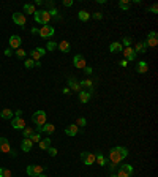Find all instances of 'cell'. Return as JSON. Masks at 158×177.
<instances>
[{"mask_svg": "<svg viewBox=\"0 0 158 177\" xmlns=\"http://www.w3.org/2000/svg\"><path fill=\"white\" fill-rule=\"evenodd\" d=\"M128 157V149L127 147H112L109 150V157H108V161L109 163H114V164H118L120 161H124V158Z\"/></svg>", "mask_w": 158, "mask_h": 177, "instance_id": "6da1fadb", "label": "cell"}, {"mask_svg": "<svg viewBox=\"0 0 158 177\" xmlns=\"http://www.w3.org/2000/svg\"><path fill=\"white\" fill-rule=\"evenodd\" d=\"M35 21L38 24H41V25H48L49 21H51V14L48 10H38L35 11Z\"/></svg>", "mask_w": 158, "mask_h": 177, "instance_id": "7a4b0ae2", "label": "cell"}, {"mask_svg": "<svg viewBox=\"0 0 158 177\" xmlns=\"http://www.w3.org/2000/svg\"><path fill=\"white\" fill-rule=\"evenodd\" d=\"M46 119H48V114L45 111H36L33 115H32V122L36 125V126H43L46 123Z\"/></svg>", "mask_w": 158, "mask_h": 177, "instance_id": "3957f363", "label": "cell"}, {"mask_svg": "<svg viewBox=\"0 0 158 177\" xmlns=\"http://www.w3.org/2000/svg\"><path fill=\"white\" fill-rule=\"evenodd\" d=\"M45 171V168L41 164H29L27 166V175L30 177H38V175H41Z\"/></svg>", "mask_w": 158, "mask_h": 177, "instance_id": "277c9868", "label": "cell"}, {"mask_svg": "<svg viewBox=\"0 0 158 177\" xmlns=\"http://www.w3.org/2000/svg\"><path fill=\"white\" fill-rule=\"evenodd\" d=\"M144 43L147 44V48H155L158 44V33L156 32H149L147 33V40Z\"/></svg>", "mask_w": 158, "mask_h": 177, "instance_id": "5b68a950", "label": "cell"}, {"mask_svg": "<svg viewBox=\"0 0 158 177\" xmlns=\"http://www.w3.org/2000/svg\"><path fill=\"white\" fill-rule=\"evenodd\" d=\"M131 174H133V166L131 164H122L118 168L117 177H131Z\"/></svg>", "mask_w": 158, "mask_h": 177, "instance_id": "8992f818", "label": "cell"}, {"mask_svg": "<svg viewBox=\"0 0 158 177\" xmlns=\"http://www.w3.org/2000/svg\"><path fill=\"white\" fill-rule=\"evenodd\" d=\"M73 63H74V67H76L77 70H84V68L87 67V63H86V57H84L82 54H76L74 59H73Z\"/></svg>", "mask_w": 158, "mask_h": 177, "instance_id": "52a82bcc", "label": "cell"}, {"mask_svg": "<svg viewBox=\"0 0 158 177\" xmlns=\"http://www.w3.org/2000/svg\"><path fill=\"white\" fill-rule=\"evenodd\" d=\"M41 38H45V40H48V38H51L52 35H54V27L52 25H43L41 29H40V33H38Z\"/></svg>", "mask_w": 158, "mask_h": 177, "instance_id": "ba28073f", "label": "cell"}, {"mask_svg": "<svg viewBox=\"0 0 158 177\" xmlns=\"http://www.w3.org/2000/svg\"><path fill=\"white\" fill-rule=\"evenodd\" d=\"M81 160H82V163L86 166H90V164L95 163V153H92V152H82L81 153Z\"/></svg>", "mask_w": 158, "mask_h": 177, "instance_id": "9c48e42d", "label": "cell"}, {"mask_svg": "<svg viewBox=\"0 0 158 177\" xmlns=\"http://www.w3.org/2000/svg\"><path fill=\"white\" fill-rule=\"evenodd\" d=\"M46 52H48V51H46L45 48H35V49L30 52V56H32V60H33V62H38V60L41 59V57H43Z\"/></svg>", "mask_w": 158, "mask_h": 177, "instance_id": "30bf717a", "label": "cell"}, {"mask_svg": "<svg viewBox=\"0 0 158 177\" xmlns=\"http://www.w3.org/2000/svg\"><path fill=\"white\" fill-rule=\"evenodd\" d=\"M13 21H14L16 25H19V27H22V29H24V25H25V22H27L25 14H22V13H13Z\"/></svg>", "mask_w": 158, "mask_h": 177, "instance_id": "8fae6325", "label": "cell"}, {"mask_svg": "<svg viewBox=\"0 0 158 177\" xmlns=\"http://www.w3.org/2000/svg\"><path fill=\"white\" fill-rule=\"evenodd\" d=\"M122 52H124V57H125L127 62H134L136 60V52H134V49L131 46L130 48H125Z\"/></svg>", "mask_w": 158, "mask_h": 177, "instance_id": "7c38bea8", "label": "cell"}, {"mask_svg": "<svg viewBox=\"0 0 158 177\" xmlns=\"http://www.w3.org/2000/svg\"><path fill=\"white\" fill-rule=\"evenodd\" d=\"M11 126L14 130H24L25 128V120L22 117H13L11 119Z\"/></svg>", "mask_w": 158, "mask_h": 177, "instance_id": "4fadbf2b", "label": "cell"}, {"mask_svg": "<svg viewBox=\"0 0 158 177\" xmlns=\"http://www.w3.org/2000/svg\"><path fill=\"white\" fill-rule=\"evenodd\" d=\"M41 131H45L46 135H52V133L55 131V126L52 125V123H45L43 126H36V133H41Z\"/></svg>", "mask_w": 158, "mask_h": 177, "instance_id": "5bb4252c", "label": "cell"}, {"mask_svg": "<svg viewBox=\"0 0 158 177\" xmlns=\"http://www.w3.org/2000/svg\"><path fill=\"white\" fill-rule=\"evenodd\" d=\"M21 43H22V38L19 35L10 36V49H19L21 48Z\"/></svg>", "mask_w": 158, "mask_h": 177, "instance_id": "9a60e30c", "label": "cell"}, {"mask_svg": "<svg viewBox=\"0 0 158 177\" xmlns=\"http://www.w3.org/2000/svg\"><path fill=\"white\" fill-rule=\"evenodd\" d=\"M68 88H73V92H81V85H79V81L73 76L68 78Z\"/></svg>", "mask_w": 158, "mask_h": 177, "instance_id": "2e32d148", "label": "cell"}, {"mask_svg": "<svg viewBox=\"0 0 158 177\" xmlns=\"http://www.w3.org/2000/svg\"><path fill=\"white\" fill-rule=\"evenodd\" d=\"M0 150L3 153H11V147H10V142L7 138H0Z\"/></svg>", "mask_w": 158, "mask_h": 177, "instance_id": "e0dca14e", "label": "cell"}, {"mask_svg": "<svg viewBox=\"0 0 158 177\" xmlns=\"http://www.w3.org/2000/svg\"><path fill=\"white\" fill-rule=\"evenodd\" d=\"M133 49H134V52H136V54H138V52H139V54H145V52L149 51L147 44H145L144 41H139V43H136V46H134Z\"/></svg>", "mask_w": 158, "mask_h": 177, "instance_id": "ac0fdd59", "label": "cell"}, {"mask_svg": "<svg viewBox=\"0 0 158 177\" xmlns=\"http://www.w3.org/2000/svg\"><path fill=\"white\" fill-rule=\"evenodd\" d=\"M65 133L68 136H76L77 133H79V126L76 125V123H71V125H68L66 128H65Z\"/></svg>", "mask_w": 158, "mask_h": 177, "instance_id": "d6986e66", "label": "cell"}, {"mask_svg": "<svg viewBox=\"0 0 158 177\" xmlns=\"http://www.w3.org/2000/svg\"><path fill=\"white\" fill-rule=\"evenodd\" d=\"M33 147V142L29 139V138H22V142H21V149L22 152H30Z\"/></svg>", "mask_w": 158, "mask_h": 177, "instance_id": "ffe728a7", "label": "cell"}, {"mask_svg": "<svg viewBox=\"0 0 158 177\" xmlns=\"http://www.w3.org/2000/svg\"><path fill=\"white\" fill-rule=\"evenodd\" d=\"M109 51H111L112 54H117V52H122V51H124V46H122V43H117V41L111 43V44H109Z\"/></svg>", "mask_w": 158, "mask_h": 177, "instance_id": "44dd1931", "label": "cell"}, {"mask_svg": "<svg viewBox=\"0 0 158 177\" xmlns=\"http://www.w3.org/2000/svg\"><path fill=\"white\" fill-rule=\"evenodd\" d=\"M57 49H60L63 54H68L71 51V44L68 41H60V43H57Z\"/></svg>", "mask_w": 158, "mask_h": 177, "instance_id": "7402d4cb", "label": "cell"}, {"mask_svg": "<svg viewBox=\"0 0 158 177\" xmlns=\"http://www.w3.org/2000/svg\"><path fill=\"white\" fill-rule=\"evenodd\" d=\"M90 94L87 92V90H81V92H79V101H81L82 105H86V103H89L90 101Z\"/></svg>", "mask_w": 158, "mask_h": 177, "instance_id": "603a6c76", "label": "cell"}, {"mask_svg": "<svg viewBox=\"0 0 158 177\" xmlns=\"http://www.w3.org/2000/svg\"><path fill=\"white\" fill-rule=\"evenodd\" d=\"M136 71H138V73H141V74L147 73V71H149V63H147L145 60H141V62L138 63V68H136Z\"/></svg>", "mask_w": 158, "mask_h": 177, "instance_id": "cb8c5ba5", "label": "cell"}, {"mask_svg": "<svg viewBox=\"0 0 158 177\" xmlns=\"http://www.w3.org/2000/svg\"><path fill=\"white\" fill-rule=\"evenodd\" d=\"M51 142H52V139H49V138H45V139H41L38 144H40V149L41 150H48L49 147H51Z\"/></svg>", "mask_w": 158, "mask_h": 177, "instance_id": "d4e9b609", "label": "cell"}, {"mask_svg": "<svg viewBox=\"0 0 158 177\" xmlns=\"http://www.w3.org/2000/svg\"><path fill=\"white\" fill-rule=\"evenodd\" d=\"M13 111L11 109H8V108H5V109H2V112H0V117L2 119H5V120H8V119H13Z\"/></svg>", "mask_w": 158, "mask_h": 177, "instance_id": "484cf974", "label": "cell"}, {"mask_svg": "<svg viewBox=\"0 0 158 177\" xmlns=\"http://www.w3.org/2000/svg\"><path fill=\"white\" fill-rule=\"evenodd\" d=\"M95 161H98V164L100 166H106L109 161H108V158L104 157V155H101V153H97L95 155Z\"/></svg>", "mask_w": 158, "mask_h": 177, "instance_id": "4316f807", "label": "cell"}, {"mask_svg": "<svg viewBox=\"0 0 158 177\" xmlns=\"http://www.w3.org/2000/svg\"><path fill=\"white\" fill-rule=\"evenodd\" d=\"M77 18H79V21H82V22H87L89 19H90V14L86 11V10H81L77 13Z\"/></svg>", "mask_w": 158, "mask_h": 177, "instance_id": "83f0119b", "label": "cell"}, {"mask_svg": "<svg viewBox=\"0 0 158 177\" xmlns=\"http://www.w3.org/2000/svg\"><path fill=\"white\" fill-rule=\"evenodd\" d=\"M35 5H30V3H25L24 5V13L25 14H35Z\"/></svg>", "mask_w": 158, "mask_h": 177, "instance_id": "f1b7e54d", "label": "cell"}, {"mask_svg": "<svg viewBox=\"0 0 158 177\" xmlns=\"http://www.w3.org/2000/svg\"><path fill=\"white\" fill-rule=\"evenodd\" d=\"M118 8L124 10V11H127L130 8V0H120V2H118Z\"/></svg>", "mask_w": 158, "mask_h": 177, "instance_id": "f546056e", "label": "cell"}, {"mask_svg": "<svg viewBox=\"0 0 158 177\" xmlns=\"http://www.w3.org/2000/svg\"><path fill=\"white\" fill-rule=\"evenodd\" d=\"M29 139H30L33 144H35V142H40V141H41V135H40V133H35V131H33V133H32V136H30Z\"/></svg>", "mask_w": 158, "mask_h": 177, "instance_id": "4dcf8cb0", "label": "cell"}, {"mask_svg": "<svg viewBox=\"0 0 158 177\" xmlns=\"http://www.w3.org/2000/svg\"><path fill=\"white\" fill-rule=\"evenodd\" d=\"M33 131H35L33 128H30V126H25V128L22 130V136H24V138H30Z\"/></svg>", "mask_w": 158, "mask_h": 177, "instance_id": "1f68e13d", "label": "cell"}, {"mask_svg": "<svg viewBox=\"0 0 158 177\" xmlns=\"http://www.w3.org/2000/svg\"><path fill=\"white\" fill-rule=\"evenodd\" d=\"M0 177H13V174L7 168H0Z\"/></svg>", "mask_w": 158, "mask_h": 177, "instance_id": "d6a6232c", "label": "cell"}, {"mask_svg": "<svg viewBox=\"0 0 158 177\" xmlns=\"http://www.w3.org/2000/svg\"><path fill=\"white\" fill-rule=\"evenodd\" d=\"M49 14H51V19L54 18V19H57V21H60L62 18H60V14H59V10L57 8H52V10H49Z\"/></svg>", "mask_w": 158, "mask_h": 177, "instance_id": "836d02e7", "label": "cell"}, {"mask_svg": "<svg viewBox=\"0 0 158 177\" xmlns=\"http://www.w3.org/2000/svg\"><path fill=\"white\" fill-rule=\"evenodd\" d=\"M46 51H54V49H57V43H54V41H48V44H46V48H45Z\"/></svg>", "mask_w": 158, "mask_h": 177, "instance_id": "e575fe53", "label": "cell"}, {"mask_svg": "<svg viewBox=\"0 0 158 177\" xmlns=\"http://www.w3.org/2000/svg\"><path fill=\"white\" fill-rule=\"evenodd\" d=\"M76 125H77L79 128H81V126H86V125H87L86 117H79V119H77V122H76Z\"/></svg>", "mask_w": 158, "mask_h": 177, "instance_id": "d590c367", "label": "cell"}, {"mask_svg": "<svg viewBox=\"0 0 158 177\" xmlns=\"http://www.w3.org/2000/svg\"><path fill=\"white\" fill-rule=\"evenodd\" d=\"M16 57H18V59H24V57H25V51H24L22 48L16 49Z\"/></svg>", "mask_w": 158, "mask_h": 177, "instance_id": "8d00e7d4", "label": "cell"}, {"mask_svg": "<svg viewBox=\"0 0 158 177\" xmlns=\"http://www.w3.org/2000/svg\"><path fill=\"white\" fill-rule=\"evenodd\" d=\"M131 43H133V41H131V36H125V38H124V46H125V48H130Z\"/></svg>", "mask_w": 158, "mask_h": 177, "instance_id": "74e56055", "label": "cell"}, {"mask_svg": "<svg viewBox=\"0 0 158 177\" xmlns=\"http://www.w3.org/2000/svg\"><path fill=\"white\" fill-rule=\"evenodd\" d=\"M24 65H25V68H33V67H35V62H33L32 59H27V60L24 62Z\"/></svg>", "mask_w": 158, "mask_h": 177, "instance_id": "f35d334b", "label": "cell"}, {"mask_svg": "<svg viewBox=\"0 0 158 177\" xmlns=\"http://www.w3.org/2000/svg\"><path fill=\"white\" fill-rule=\"evenodd\" d=\"M147 13H158V5H156V3H153L150 8H147Z\"/></svg>", "mask_w": 158, "mask_h": 177, "instance_id": "ab89813d", "label": "cell"}, {"mask_svg": "<svg viewBox=\"0 0 158 177\" xmlns=\"http://www.w3.org/2000/svg\"><path fill=\"white\" fill-rule=\"evenodd\" d=\"M57 152H59V150H57L55 147H52V146H51V147L48 149V153H49L51 157H55V155H57Z\"/></svg>", "mask_w": 158, "mask_h": 177, "instance_id": "60d3db41", "label": "cell"}, {"mask_svg": "<svg viewBox=\"0 0 158 177\" xmlns=\"http://www.w3.org/2000/svg\"><path fill=\"white\" fill-rule=\"evenodd\" d=\"M93 19H97V21H100V19H103V14L98 11V13H93V16H92Z\"/></svg>", "mask_w": 158, "mask_h": 177, "instance_id": "b9f144b4", "label": "cell"}, {"mask_svg": "<svg viewBox=\"0 0 158 177\" xmlns=\"http://www.w3.org/2000/svg\"><path fill=\"white\" fill-rule=\"evenodd\" d=\"M65 7H71L73 5V0H63V2H62Z\"/></svg>", "mask_w": 158, "mask_h": 177, "instance_id": "7bdbcfd3", "label": "cell"}, {"mask_svg": "<svg viewBox=\"0 0 158 177\" xmlns=\"http://www.w3.org/2000/svg\"><path fill=\"white\" fill-rule=\"evenodd\" d=\"M84 71H86V74H89V76H90V74L93 73V70H92L90 67H86V68H84Z\"/></svg>", "mask_w": 158, "mask_h": 177, "instance_id": "ee69618b", "label": "cell"}, {"mask_svg": "<svg viewBox=\"0 0 158 177\" xmlns=\"http://www.w3.org/2000/svg\"><path fill=\"white\" fill-rule=\"evenodd\" d=\"M11 54H13V51H11L10 48H7V49H5V56H7V57H11Z\"/></svg>", "mask_w": 158, "mask_h": 177, "instance_id": "f6af8a7d", "label": "cell"}, {"mask_svg": "<svg viewBox=\"0 0 158 177\" xmlns=\"http://www.w3.org/2000/svg\"><path fill=\"white\" fill-rule=\"evenodd\" d=\"M118 65H120V67H124V68H125V67L128 65V62H127V60L124 59V60H120V62H118Z\"/></svg>", "mask_w": 158, "mask_h": 177, "instance_id": "bcb514c9", "label": "cell"}, {"mask_svg": "<svg viewBox=\"0 0 158 177\" xmlns=\"http://www.w3.org/2000/svg\"><path fill=\"white\" fill-rule=\"evenodd\" d=\"M32 33H33V35H38V33H40V29L33 27V29H32Z\"/></svg>", "mask_w": 158, "mask_h": 177, "instance_id": "7dc6e473", "label": "cell"}, {"mask_svg": "<svg viewBox=\"0 0 158 177\" xmlns=\"http://www.w3.org/2000/svg\"><path fill=\"white\" fill-rule=\"evenodd\" d=\"M14 114H16V117H22V111H21V109H18Z\"/></svg>", "mask_w": 158, "mask_h": 177, "instance_id": "c3c4849f", "label": "cell"}, {"mask_svg": "<svg viewBox=\"0 0 158 177\" xmlns=\"http://www.w3.org/2000/svg\"><path fill=\"white\" fill-rule=\"evenodd\" d=\"M63 94H65V95H68V94H70V88H68V87H65V88H63Z\"/></svg>", "mask_w": 158, "mask_h": 177, "instance_id": "681fc988", "label": "cell"}, {"mask_svg": "<svg viewBox=\"0 0 158 177\" xmlns=\"http://www.w3.org/2000/svg\"><path fill=\"white\" fill-rule=\"evenodd\" d=\"M109 177H117V174H111V175H109Z\"/></svg>", "mask_w": 158, "mask_h": 177, "instance_id": "f907efd6", "label": "cell"}, {"mask_svg": "<svg viewBox=\"0 0 158 177\" xmlns=\"http://www.w3.org/2000/svg\"><path fill=\"white\" fill-rule=\"evenodd\" d=\"M38 177H48V175H45V174H41V175H38Z\"/></svg>", "mask_w": 158, "mask_h": 177, "instance_id": "816d5d0a", "label": "cell"}]
</instances>
